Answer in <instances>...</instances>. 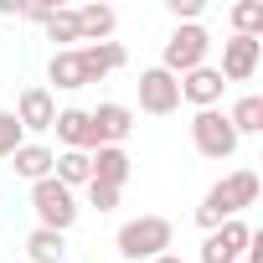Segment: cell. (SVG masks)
Listing matches in <instances>:
<instances>
[{
    "mask_svg": "<svg viewBox=\"0 0 263 263\" xmlns=\"http://www.w3.org/2000/svg\"><path fill=\"white\" fill-rule=\"evenodd\" d=\"M258 201V171H232V176H222L206 196H201V206H196V227L201 232H212V227H222V222H232L242 206H253Z\"/></svg>",
    "mask_w": 263,
    "mask_h": 263,
    "instance_id": "obj_1",
    "label": "cell"
},
{
    "mask_svg": "<svg viewBox=\"0 0 263 263\" xmlns=\"http://www.w3.org/2000/svg\"><path fill=\"white\" fill-rule=\"evenodd\" d=\"M171 242H176V227H171V217H135V222H124L119 227V237H114V248H119V258H129V263H140V258H160V253H171Z\"/></svg>",
    "mask_w": 263,
    "mask_h": 263,
    "instance_id": "obj_2",
    "label": "cell"
},
{
    "mask_svg": "<svg viewBox=\"0 0 263 263\" xmlns=\"http://www.w3.org/2000/svg\"><path fill=\"white\" fill-rule=\"evenodd\" d=\"M206 52H212V36H206L201 21H191V26H176V31L165 36V47H160V67H165L171 78H186V72L206 67Z\"/></svg>",
    "mask_w": 263,
    "mask_h": 263,
    "instance_id": "obj_3",
    "label": "cell"
},
{
    "mask_svg": "<svg viewBox=\"0 0 263 263\" xmlns=\"http://www.w3.org/2000/svg\"><path fill=\"white\" fill-rule=\"evenodd\" d=\"M31 212H36V227H47V232H62V237H67L83 206H78V196H72L62 181H52V176H47V181H36V186H31Z\"/></svg>",
    "mask_w": 263,
    "mask_h": 263,
    "instance_id": "obj_4",
    "label": "cell"
},
{
    "mask_svg": "<svg viewBox=\"0 0 263 263\" xmlns=\"http://www.w3.org/2000/svg\"><path fill=\"white\" fill-rule=\"evenodd\" d=\"M191 145L206 160H232L237 155V129L227 124L222 108H196L191 114Z\"/></svg>",
    "mask_w": 263,
    "mask_h": 263,
    "instance_id": "obj_5",
    "label": "cell"
},
{
    "mask_svg": "<svg viewBox=\"0 0 263 263\" xmlns=\"http://www.w3.org/2000/svg\"><path fill=\"white\" fill-rule=\"evenodd\" d=\"M16 124L26 129V135H47V129L57 124V93L47 88V83H31V88H21L16 93Z\"/></svg>",
    "mask_w": 263,
    "mask_h": 263,
    "instance_id": "obj_6",
    "label": "cell"
},
{
    "mask_svg": "<svg viewBox=\"0 0 263 263\" xmlns=\"http://www.w3.org/2000/svg\"><path fill=\"white\" fill-rule=\"evenodd\" d=\"M248 237H253V227H248L242 217H232V222H222V227H212V232L201 237V258H196V263H242Z\"/></svg>",
    "mask_w": 263,
    "mask_h": 263,
    "instance_id": "obj_7",
    "label": "cell"
},
{
    "mask_svg": "<svg viewBox=\"0 0 263 263\" xmlns=\"http://www.w3.org/2000/svg\"><path fill=\"white\" fill-rule=\"evenodd\" d=\"M140 108L155 114V119L176 114L181 108V78H171L165 67H145L140 72Z\"/></svg>",
    "mask_w": 263,
    "mask_h": 263,
    "instance_id": "obj_8",
    "label": "cell"
},
{
    "mask_svg": "<svg viewBox=\"0 0 263 263\" xmlns=\"http://www.w3.org/2000/svg\"><path fill=\"white\" fill-rule=\"evenodd\" d=\"M258 62H263V42L258 36H227L222 42V83H248L253 72H258Z\"/></svg>",
    "mask_w": 263,
    "mask_h": 263,
    "instance_id": "obj_9",
    "label": "cell"
},
{
    "mask_svg": "<svg viewBox=\"0 0 263 263\" xmlns=\"http://www.w3.org/2000/svg\"><path fill=\"white\" fill-rule=\"evenodd\" d=\"M88 119H93L98 145H124L129 129H135V108L129 103H98V108H88Z\"/></svg>",
    "mask_w": 263,
    "mask_h": 263,
    "instance_id": "obj_10",
    "label": "cell"
},
{
    "mask_svg": "<svg viewBox=\"0 0 263 263\" xmlns=\"http://www.w3.org/2000/svg\"><path fill=\"white\" fill-rule=\"evenodd\" d=\"M222 93H227V83H222V72H217L212 62L181 78V103H191V108H217Z\"/></svg>",
    "mask_w": 263,
    "mask_h": 263,
    "instance_id": "obj_11",
    "label": "cell"
},
{
    "mask_svg": "<svg viewBox=\"0 0 263 263\" xmlns=\"http://www.w3.org/2000/svg\"><path fill=\"white\" fill-rule=\"evenodd\" d=\"M57 140H62V150H83V155H93L98 150V135H93V119H88V108H57Z\"/></svg>",
    "mask_w": 263,
    "mask_h": 263,
    "instance_id": "obj_12",
    "label": "cell"
},
{
    "mask_svg": "<svg viewBox=\"0 0 263 263\" xmlns=\"http://www.w3.org/2000/svg\"><path fill=\"white\" fill-rule=\"evenodd\" d=\"M88 165H93V181L98 186H114V191H124V181L135 176V160L124 155V145H98L88 155Z\"/></svg>",
    "mask_w": 263,
    "mask_h": 263,
    "instance_id": "obj_13",
    "label": "cell"
},
{
    "mask_svg": "<svg viewBox=\"0 0 263 263\" xmlns=\"http://www.w3.org/2000/svg\"><path fill=\"white\" fill-rule=\"evenodd\" d=\"M78 62H83V78L88 83H103L108 72H119L129 62V52L119 42H93V47H78Z\"/></svg>",
    "mask_w": 263,
    "mask_h": 263,
    "instance_id": "obj_14",
    "label": "cell"
},
{
    "mask_svg": "<svg viewBox=\"0 0 263 263\" xmlns=\"http://www.w3.org/2000/svg\"><path fill=\"white\" fill-rule=\"evenodd\" d=\"M52 160H57V150H47V145L26 140V145L11 155V171H16L21 181H31V186H36V181H47V176H52Z\"/></svg>",
    "mask_w": 263,
    "mask_h": 263,
    "instance_id": "obj_15",
    "label": "cell"
},
{
    "mask_svg": "<svg viewBox=\"0 0 263 263\" xmlns=\"http://www.w3.org/2000/svg\"><path fill=\"white\" fill-rule=\"evenodd\" d=\"M114 26H119V11L114 6H78V31H83V47H93V42H108L114 36Z\"/></svg>",
    "mask_w": 263,
    "mask_h": 263,
    "instance_id": "obj_16",
    "label": "cell"
},
{
    "mask_svg": "<svg viewBox=\"0 0 263 263\" xmlns=\"http://www.w3.org/2000/svg\"><path fill=\"white\" fill-rule=\"evenodd\" d=\"M47 83H52L57 93H78V88H88L83 62H78V47H72V52H52V62H47Z\"/></svg>",
    "mask_w": 263,
    "mask_h": 263,
    "instance_id": "obj_17",
    "label": "cell"
},
{
    "mask_svg": "<svg viewBox=\"0 0 263 263\" xmlns=\"http://www.w3.org/2000/svg\"><path fill=\"white\" fill-rule=\"evenodd\" d=\"M42 26H47V42H62L57 52H72V47H83V31H78V11H67V6H52V16H47Z\"/></svg>",
    "mask_w": 263,
    "mask_h": 263,
    "instance_id": "obj_18",
    "label": "cell"
},
{
    "mask_svg": "<svg viewBox=\"0 0 263 263\" xmlns=\"http://www.w3.org/2000/svg\"><path fill=\"white\" fill-rule=\"evenodd\" d=\"M52 181H62L67 191L88 186V181H93V165H88V155H83V150H62V155L52 160Z\"/></svg>",
    "mask_w": 263,
    "mask_h": 263,
    "instance_id": "obj_19",
    "label": "cell"
},
{
    "mask_svg": "<svg viewBox=\"0 0 263 263\" xmlns=\"http://www.w3.org/2000/svg\"><path fill=\"white\" fill-rule=\"evenodd\" d=\"M227 124L237 129V140H242V135H263V98H258V93H242V98L227 108Z\"/></svg>",
    "mask_w": 263,
    "mask_h": 263,
    "instance_id": "obj_20",
    "label": "cell"
},
{
    "mask_svg": "<svg viewBox=\"0 0 263 263\" xmlns=\"http://www.w3.org/2000/svg\"><path fill=\"white\" fill-rule=\"evenodd\" d=\"M62 253H67V237L62 232H47V227H31L26 232V258L31 263H62Z\"/></svg>",
    "mask_w": 263,
    "mask_h": 263,
    "instance_id": "obj_21",
    "label": "cell"
},
{
    "mask_svg": "<svg viewBox=\"0 0 263 263\" xmlns=\"http://www.w3.org/2000/svg\"><path fill=\"white\" fill-rule=\"evenodd\" d=\"M227 21H232V36H258L263 42V0H237L227 11Z\"/></svg>",
    "mask_w": 263,
    "mask_h": 263,
    "instance_id": "obj_22",
    "label": "cell"
},
{
    "mask_svg": "<svg viewBox=\"0 0 263 263\" xmlns=\"http://www.w3.org/2000/svg\"><path fill=\"white\" fill-rule=\"evenodd\" d=\"M21 145H26V129L16 124V114H11V108H0V160H11Z\"/></svg>",
    "mask_w": 263,
    "mask_h": 263,
    "instance_id": "obj_23",
    "label": "cell"
},
{
    "mask_svg": "<svg viewBox=\"0 0 263 263\" xmlns=\"http://www.w3.org/2000/svg\"><path fill=\"white\" fill-rule=\"evenodd\" d=\"M83 191H88V206H98V212H114V206H119V191H114V186H98V181H88Z\"/></svg>",
    "mask_w": 263,
    "mask_h": 263,
    "instance_id": "obj_24",
    "label": "cell"
},
{
    "mask_svg": "<svg viewBox=\"0 0 263 263\" xmlns=\"http://www.w3.org/2000/svg\"><path fill=\"white\" fill-rule=\"evenodd\" d=\"M155 263H186V258H181V253H160Z\"/></svg>",
    "mask_w": 263,
    "mask_h": 263,
    "instance_id": "obj_25",
    "label": "cell"
}]
</instances>
